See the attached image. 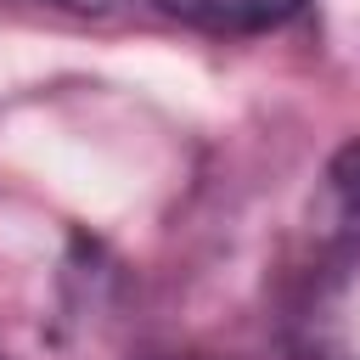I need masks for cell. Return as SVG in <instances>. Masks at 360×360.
Here are the masks:
<instances>
[{"instance_id": "6da1fadb", "label": "cell", "mask_w": 360, "mask_h": 360, "mask_svg": "<svg viewBox=\"0 0 360 360\" xmlns=\"http://www.w3.org/2000/svg\"><path fill=\"white\" fill-rule=\"evenodd\" d=\"M158 6L208 34H264V28L287 22L304 0H158Z\"/></svg>"}, {"instance_id": "7a4b0ae2", "label": "cell", "mask_w": 360, "mask_h": 360, "mask_svg": "<svg viewBox=\"0 0 360 360\" xmlns=\"http://www.w3.org/2000/svg\"><path fill=\"white\" fill-rule=\"evenodd\" d=\"M338 186H343V197L360 208V146H349V152L338 158Z\"/></svg>"}, {"instance_id": "3957f363", "label": "cell", "mask_w": 360, "mask_h": 360, "mask_svg": "<svg viewBox=\"0 0 360 360\" xmlns=\"http://www.w3.org/2000/svg\"><path fill=\"white\" fill-rule=\"evenodd\" d=\"M56 6H79V11H96V6H107V0H56Z\"/></svg>"}]
</instances>
